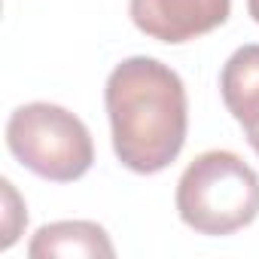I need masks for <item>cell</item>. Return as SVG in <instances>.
<instances>
[{"mask_svg":"<svg viewBox=\"0 0 259 259\" xmlns=\"http://www.w3.org/2000/svg\"><path fill=\"white\" fill-rule=\"evenodd\" d=\"M174 204L192 232L232 235L259 217V174L238 153L207 150L180 174Z\"/></svg>","mask_w":259,"mask_h":259,"instance_id":"obj_2","label":"cell"},{"mask_svg":"<svg viewBox=\"0 0 259 259\" xmlns=\"http://www.w3.org/2000/svg\"><path fill=\"white\" fill-rule=\"evenodd\" d=\"M220 95L259 156V43H247L229 55L220 73Z\"/></svg>","mask_w":259,"mask_h":259,"instance_id":"obj_5","label":"cell"},{"mask_svg":"<svg viewBox=\"0 0 259 259\" xmlns=\"http://www.w3.org/2000/svg\"><path fill=\"white\" fill-rule=\"evenodd\" d=\"M7 147L19 165L52 183H73L95 162L85 122L49 101H34L10 113Z\"/></svg>","mask_w":259,"mask_h":259,"instance_id":"obj_3","label":"cell"},{"mask_svg":"<svg viewBox=\"0 0 259 259\" xmlns=\"http://www.w3.org/2000/svg\"><path fill=\"white\" fill-rule=\"evenodd\" d=\"M31 259H55V256H104L113 259L116 247L104 226L92 220H58L40 226L28 244Z\"/></svg>","mask_w":259,"mask_h":259,"instance_id":"obj_6","label":"cell"},{"mask_svg":"<svg viewBox=\"0 0 259 259\" xmlns=\"http://www.w3.org/2000/svg\"><path fill=\"white\" fill-rule=\"evenodd\" d=\"M232 13V0H128L135 28L159 43H189L220 25Z\"/></svg>","mask_w":259,"mask_h":259,"instance_id":"obj_4","label":"cell"},{"mask_svg":"<svg viewBox=\"0 0 259 259\" xmlns=\"http://www.w3.org/2000/svg\"><path fill=\"white\" fill-rule=\"evenodd\" d=\"M0 189H4V226H0L4 238H0V250H10L19 241V232L28 223V213H25V201L19 198L10 180H0Z\"/></svg>","mask_w":259,"mask_h":259,"instance_id":"obj_7","label":"cell"},{"mask_svg":"<svg viewBox=\"0 0 259 259\" xmlns=\"http://www.w3.org/2000/svg\"><path fill=\"white\" fill-rule=\"evenodd\" d=\"M116 159L135 174L165 171L186 144V85L159 58L135 55L113 67L104 85Z\"/></svg>","mask_w":259,"mask_h":259,"instance_id":"obj_1","label":"cell"},{"mask_svg":"<svg viewBox=\"0 0 259 259\" xmlns=\"http://www.w3.org/2000/svg\"><path fill=\"white\" fill-rule=\"evenodd\" d=\"M247 10H250V19L259 25V0H247Z\"/></svg>","mask_w":259,"mask_h":259,"instance_id":"obj_8","label":"cell"}]
</instances>
